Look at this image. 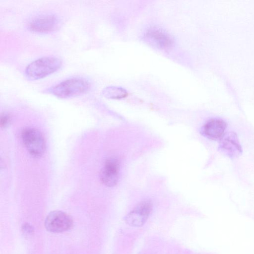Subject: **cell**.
<instances>
[{
	"instance_id": "6da1fadb",
	"label": "cell",
	"mask_w": 254,
	"mask_h": 254,
	"mask_svg": "<svg viewBox=\"0 0 254 254\" xmlns=\"http://www.w3.org/2000/svg\"><path fill=\"white\" fill-rule=\"evenodd\" d=\"M90 83L82 77H72L66 79L51 87L47 92L60 98H68L87 92Z\"/></svg>"
},
{
	"instance_id": "7a4b0ae2",
	"label": "cell",
	"mask_w": 254,
	"mask_h": 254,
	"mask_svg": "<svg viewBox=\"0 0 254 254\" xmlns=\"http://www.w3.org/2000/svg\"><path fill=\"white\" fill-rule=\"evenodd\" d=\"M62 65L59 58L45 56L31 62L25 69L26 77L31 80L43 78L58 70Z\"/></svg>"
},
{
	"instance_id": "3957f363",
	"label": "cell",
	"mask_w": 254,
	"mask_h": 254,
	"mask_svg": "<svg viewBox=\"0 0 254 254\" xmlns=\"http://www.w3.org/2000/svg\"><path fill=\"white\" fill-rule=\"evenodd\" d=\"M23 142L30 154L40 157L45 152L46 142L42 133L37 129L27 127L21 133Z\"/></svg>"
},
{
	"instance_id": "277c9868",
	"label": "cell",
	"mask_w": 254,
	"mask_h": 254,
	"mask_svg": "<svg viewBox=\"0 0 254 254\" xmlns=\"http://www.w3.org/2000/svg\"><path fill=\"white\" fill-rule=\"evenodd\" d=\"M59 17L51 13H41L32 17L28 23L29 29L38 33H48L58 28Z\"/></svg>"
},
{
	"instance_id": "5b68a950",
	"label": "cell",
	"mask_w": 254,
	"mask_h": 254,
	"mask_svg": "<svg viewBox=\"0 0 254 254\" xmlns=\"http://www.w3.org/2000/svg\"><path fill=\"white\" fill-rule=\"evenodd\" d=\"M143 38L150 45L161 49H169L174 44L172 36L163 28L157 26L149 27L145 31Z\"/></svg>"
},
{
	"instance_id": "8992f818",
	"label": "cell",
	"mask_w": 254,
	"mask_h": 254,
	"mask_svg": "<svg viewBox=\"0 0 254 254\" xmlns=\"http://www.w3.org/2000/svg\"><path fill=\"white\" fill-rule=\"evenodd\" d=\"M73 225L70 216L62 211L56 210L50 212L45 221L46 229L51 232L59 233L70 229Z\"/></svg>"
},
{
	"instance_id": "52a82bcc",
	"label": "cell",
	"mask_w": 254,
	"mask_h": 254,
	"mask_svg": "<svg viewBox=\"0 0 254 254\" xmlns=\"http://www.w3.org/2000/svg\"><path fill=\"white\" fill-rule=\"evenodd\" d=\"M152 208L151 202L149 200L140 202L125 217V221L129 225L134 227L142 226L148 219Z\"/></svg>"
},
{
	"instance_id": "ba28073f",
	"label": "cell",
	"mask_w": 254,
	"mask_h": 254,
	"mask_svg": "<svg viewBox=\"0 0 254 254\" xmlns=\"http://www.w3.org/2000/svg\"><path fill=\"white\" fill-rule=\"evenodd\" d=\"M120 171V162L114 158L107 159L102 168L100 177L101 181L106 186L112 187L117 185Z\"/></svg>"
},
{
	"instance_id": "9c48e42d",
	"label": "cell",
	"mask_w": 254,
	"mask_h": 254,
	"mask_svg": "<svg viewBox=\"0 0 254 254\" xmlns=\"http://www.w3.org/2000/svg\"><path fill=\"white\" fill-rule=\"evenodd\" d=\"M227 124L220 119H211L202 127V131L204 136L210 139L217 140L224 137Z\"/></svg>"
},
{
	"instance_id": "30bf717a",
	"label": "cell",
	"mask_w": 254,
	"mask_h": 254,
	"mask_svg": "<svg viewBox=\"0 0 254 254\" xmlns=\"http://www.w3.org/2000/svg\"><path fill=\"white\" fill-rule=\"evenodd\" d=\"M220 149L230 157H235L242 152V147L234 133H231L221 139Z\"/></svg>"
},
{
	"instance_id": "8fae6325",
	"label": "cell",
	"mask_w": 254,
	"mask_h": 254,
	"mask_svg": "<svg viewBox=\"0 0 254 254\" xmlns=\"http://www.w3.org/2000/svg\"><path fill=\"white\" fill-rule=\"evenodd\" d=\"M102 95L110 99H118L126 96L127 92L124 89L117 86H108L102 91Z\"/></svg>"
},
{
	"instance_id": "7c38bea8",
	"label": "cell",
	"mask_w": 254,
	"mask_h": 254,
	"mask_svg": "<svg viewBox=\"0 0 254 254\" xmlns=\"http://www.w3.org/2000/svg\"><path fill=\"white\" fill-rule=\"evenodd\" d=\"M10 121V117L8 115L3 113L1 115L0 126L1 127H5L8 124Z\"/></svg>"
},
{
	"instance_id": "4fadbf2b",
	"label": "cell",
	"mask_w": 254,
	"mask_h": 254,
	"mask_svg": "<svg viewBox=\"0 0 254 254\" xmlns=\"http://www.w3.org/2000/svg\"><path fill=\"white\" fill-rule=\"evenodd\" d=\"M23 230L24 231L25 233H26L28 234L31 233L32 232V227L28 224H26L24 225L23 227Z\"/></svg>"
}]
</instances>
